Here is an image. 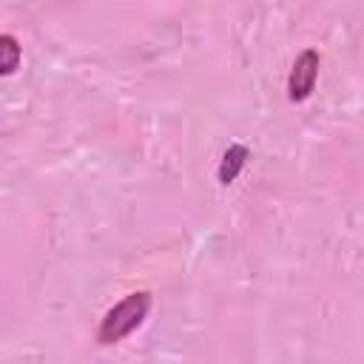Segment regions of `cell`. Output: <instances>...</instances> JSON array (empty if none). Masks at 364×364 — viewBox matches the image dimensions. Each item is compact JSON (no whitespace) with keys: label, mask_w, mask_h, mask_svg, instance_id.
<instances>
[{"label":"cell","mask_w":364,"mask_h":364,"mask_svg":"<svg viewBox=\"0 0 364 364\" xmlns=\"http://www.w3.org/2000/svg\"><path fill=\"white\" fill-rule=\"evenodd\" d=\"M151 310V293L145 290H136V293H128L122 301H117L105 318L100 321V330H97V341L100 344H117L122 341L125 336H131L148 316Z\"/></svg>","instance_id":"1"},{"label":"cell","mask_w":364,"mask_h":364,"mask_svg":"<svg viewBox=\"0 0 364 364\" xmlns=\"http://www.w3.org/2000/svg\"><path fill=\"white\" fill-rule=\"evenodd\" d=\"M318 65H321V57L318 51L307 48L296 57L293 63V71H290V80H287V97L293 102H301L310 97L313 85H316V77H318Z\"/></svg>","instance_id":"2"},{"label":"cell","mask_w":364,"mask_h":364,"mask_svg":"<svg viewBox=\"0 0 364 364\" xmlns=\"http://www.w3.org/2000/svg\"><path fill=\"white\" fill-rule=\"evenodd\" d=\"M247 148L245 145H230L228 151H225V156H222V165H219V171H216V176H219V182L222 185H230L236 176H239V171L245 168V162H247Z\"/></svg>","instance_id":"3"},{"label":"cell","mask_w":364,"mask_h":364,"mask_svg":"<svg viewBox=\"0 0 364 364\" xmlns=\"http://www.w3.org/2000/svg\"><path fill=\"white\" fill-rule=\"evenodd\" d=\"M0 51H3L0 68H3V74H11L17 68V63H20V46H17V40L11 34H3L0 37Z\"/></svg>","instance_id":"4"}]
</instances>
